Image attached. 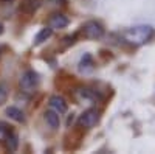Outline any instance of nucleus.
Wrapping results in <instances>:
<instances>
[{
    "label": "nucleus",
    "mask_w": 155,
    "mask_h": 154,
    "mask_svg": "<svg viewBox=\"0 0 155 154\" xmlns=\"http://www.w3.org/2000/svg\"><path fill=\"white\" fill-rule=\"evenodd\" d=\"M39 5H41V0H25L22 9L25 12H28V14H31V12H34L39 8Z\"/></svg>",
    "instance_id": "nucleus-13"
},
{
    "label": "nucleus",
    "mask_w": 155,
    "mask_h": 154,
    "mask_svg": "<svg viewBox=\"0 0 155 154\" xmlns=\"http://www.w3.org/2000/svg\"><path fill=\"white\" fill-rule=\"evenodd\" d=\"M68 17L64 16V14H53L50 17V27L53 30H62V28H67L68 27Z\"/></svg>",
    "instance_id": "nucleus-6"
},
{
    "label": "nucleus",
    "mask_w": 155,
    "mask_h": 154,
    "mask_svg": "<svg viewBox=\"0 0 155 154\" xmlns=\"http://www.w3.org/2000/svg\"><path fill=\"white\" fill-rule=\"evenodd\" d=\"M93 58L90 56V55H84L82 56V59H81V62H79V70L81 72H92L93 70Z\"/></svg>",
    "instance_id": "nucleus-11"
},
{
    "label": "nucleus",
    "mask_w": 155,
    "mask_h": 154,
    "mask_svg": "<svg viewBox=\"0 0 155 154\" xmlns=\"http://www.w3.org/2000/svg\"><path fill=\"white\" fill-rule=\"evenodd\" d=\"M152 36H153V28L149 25H137V27L127 28L123 33V37L132 45H143L152 39Z\"/></svg>",
    "instance_id": "nucleus-1"
},
{
    "label": "nucleus",
    "mask_w": 155,
    "mask_h": 154,
    "mask_svg": "<svg viewBox=\"0 0 155 154\" xmlns=\"http://www.w3.org/2000/svg\"><path fill=\"white\" fill-rule=\"evenodd\" d=\"M50 108L53 109V111H56V112L61 115V114H65V112H67L68 104H67V101H65V98H64V97H61V95H53V97L50 98Z\"/></svg>",
    "instance_id": "nucleus-5"
},
{
    "label": "nucleus",
    "mask_w": 155,
    "mask_h": 154,
    "mask_svg": "<svg viewBox=\"0 0 155 154\" xmlns=\"http://www.w3.org/2000/svg\"><path fill=\"white\" fill-rule=\"evenodd\" d=\"M6 146H8V149L9 151H16L17 149V146H19V139H17V134L12 131L8 137H6Z\"/></svg>",
    "instance_id": "nucleus-12"
},
{
    "label": "nucleus",
    "mask_w": 155,
    "mask_h": 154,
    "mask_svg": "<svg viewBox=\"0 0 155 154\" xmlns=\"http://www.w3.org/2000/svg\"><path fill=\"white\" fill-rule=\"evenodd\" d=\"M11 132H12L11 126H9V125H6L5 121H0V142H5L6 137H8Z\"/></svg>",
    "instance_id": "nucleus-14"
},
{
    "label": "nucleus",
    "mask_w": 155,
    "mask_h": 154,
    "mask_svg": "<svg viewBox=\"0 0 155 154\" xmlns=\"http://www.w3.org/2000/svg\"><path fill=\"white\" fill-rule=\"evenodd\" d=\"M51 34H53V28H51V27H45V28H42L41 31L37 33L36 39H34V44L39 45V44L45 42L47 39H50V37H51Z\"/></svg>",
    "instance_id": "nucleus-9"
},
{
    "label": "nucleus",
    "mask_w": 155,
    "mask_h": 154,
    "mask_svg": "<svg viewBox=\"0 0 155 154\" xmlns=\"http://www.w3.org/2000/svg\"><path fill=\"white\" fill-rule=\"evenodd\" d=\"M78 100L82 101V103H96L98 101V94L93 92L92 89H79L78 91Z\"/></svg>",
    "instance_id": "nucleus-7"
},
{
    "label": "nucleus",
    "mask_w": 155,
    "mask_h": 154,
    "mask_svg": "<svg viewBox=\"0 0 155 154\" xmlns=\"http://www.w3.org/2000/svg\"><path fill=\"white\" fill-rule=\"evenodd\" d=\"M82 33L87 39H101L104 36V27L96 20H88L84 23Z\"/></svg>",
    "instance_id": "nucleus-2"
},
{
    "label": "nucleus",
    "mask_w": 155,
    "mask_h": 154,
    "mask_svg": "<svg viewBox=\"0 0 155 154\" xmlns=\"http://www.w3.org/2000/svg\"><path fill=\"white\" fill-rule=\"evenodd\" d=\"M99 121V112L96 109H87L79 117V123L84 128H93Z\"/></svg>",
    "instance_id": "nucleus-4"
},
{
    "label": "nucleus",
    "mask_w": 155,
    "mask_h": 154,
    "mask_svg": "<svg viewBox=\"0 0 155 154\" xmlns=\"http://www.w3.org/2000/svg\"><path fill=\"white\" fill-rule=\"evenodd\" d=\"M39 84V76L34 70H27L20 78V87L23 92H33Z\"/></svg>",
    "instance_id": "nucleus-3"
},
{
    "label": "nucleus",
    "mask_w": 155,
    "mask_h": 154,
    "mask_svg": "<svg viewBox=\"0 0 155 154\" xmlns=\"http://www.w3.org/2000/svg\"><path fill=\"white\" fill-rule=\"evenodd\" d=\"M6 115H8L9 118H12L14 121H19V123H23V121H25V115H23V112H22L20 109L14 108V106H11V108L6 109Z\"/></svg>",
    "instance_id": "nucleus-10"
},
{
    "label": "nucleus",
    "mask_w": 155,
    "mask_h": 154,
    "mask_svg": "<svg viewBox=\"0 0 155 154\" xmlns=\"http://www.w3.org/2000/svg\"><path fill=\"white\" fill-rule=\"evenodd\" d=\"M8 98V87L5 83H0V106L3 104Z\"/></svg>",
    "instance_id": "nucleus-15"
},
{
    "label": "nucleus",
    "mask_w": 155,
    "mask_h": 154,
    "mask_svg": "<svg viewBox=\"0 0 155 154\" xmlns=\"http://www.w3.org/2000/svg\"><path fill=\"white\" fill-rule=\"evenodd\" d=\"M2 2H11V0H2Z\"/></svg>",
    "instance_id": "nucleus-17"
},
{
    "label": "nucleus",
    "mask_w": 155,
    "mask_h": 154,
    "mask_svg": "<svg viewBox=\"0 0 155 154\" xmlns=\"http://www.w3.org/2000/svg\"><path fill=\"white\" fill-rule=\"evenodd\" d=\"M2 33H3V25L0 23V34H2Z\"/></svg>",
    "instance_id": "nucleus-16"
},
{
    "label": "nucleus",
    "mask_w": 155,
    "mask_h": 154,
    "mask_svg": "<svg viewBox=\"0 0 155 154\" xmlns=\"http://www.w3.org/2000/svg\"><path fill=\"white\" fill-rule=\"evenodd\" d=\"M44 117H45V121H47V125L51 128V129H58L59 128V125H61V118H59V114L56 112V111H47L45 114H44Z\"/></svg>",
    "instance_id": "nucleus-8"
}]
</instances>
